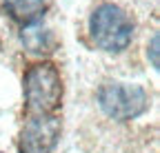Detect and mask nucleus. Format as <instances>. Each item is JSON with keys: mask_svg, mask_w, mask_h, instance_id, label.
I'll return each instance as SVG.
<instances>
[{"mask_svg": "<svg viewBox=\"0 0 160 153\" xmlns=\"http://www.w3.org/2000/svg\"><path fill=\"white\" fill-rule=\"evenodd\" d=\"M5 7L13 20L27 27L40 20V16L47 7V0H5Z\"/></svg>", "mask_w": 160, "mask_h": 153, "instance_id": "39448f33", "label": "nucleus"}, {"mask_svg": "<svg viewBox=\"0 0 160 153\" xmlns=\"http://www.w3.org/2000/svg\"><path fill=\"white\" fill-rule=\"evenodd\" d=\"M158 42H160V36L158 33H153V38H151V47H149V55H151V65H153V69H158V65H160V60H158Z\"/></svg>", "mask_w": 160, "mask_h": 153, "instance_id": "0eeeda50", "label": "nucleus"}, {"mask_svg": "<svg viewBox=\"0 0 160 153\" xmlns=\"http://www.w3.org/2000/svg\"><path fill=\"white\" fill-rule=\"evenodd\" d=\"M98 107L111 120L127 122L142 116L149 107V95L138 84L105 82L98 89Z\"/></svg>", "mask_w": 160, "mask_h": 153, "instance_id": "7ed1b4c3", "label": "nucleus"}, {"mask_svg": "<svg viewBox=\"0 0 160 153\" xmlns=\"http://www.w3.org/2000/svg\"><path fill=\"white\" fill-rule=\"evenodd\" d=\"M22 40H25V45L29 47V51H45L47 40L51 42V36H49V31L40 29L38 22H33V25H27V27L22 29Z\"/></svg>", "mask_w": 160, "mask_h": 153, "instance_id": "423d86ee", "label": "nucleus"}, {"mask_svg": "<svg viewBox=\"0 0 160 153\" xmlns=\"http://www.w3.org/2000/svg\"><path fill=\"white\" fill-rule=\"evenodd\" d=\"M89 33L96 47L109 53L125 51L133 38V20L131 16L113 2L98 5L89 18Z\"/></svg>", "mask_w": 160, "mask_h": 153, "instance_id": "f257e3e1", "label": "nucleus"}, {"mask_svg": "<svg viewBox=\"0 0 160 153\" xmlns=\"http://www.w3.org/2000/svg\"><path fill=\"white\" fill-rule=\"evenodd\" d=\"M62 80L53 65H33L25 73V102L29 116H51L60 107Z\"/></svg>", "mask_w": 160, "mask_h": 153, "instance_id": "f03ea898", "label": "nucleus"}, {"mask_svg": "<svg viewBox=\"0 0 160 153\" xmlns=\"http://www.w3.org/2000/svg\"><path fill=\"white\" fill-rule=\"evenodd\" d=\"M60 136L58 116H29L20 133V151L22 153H51Z\"/></svg>", "mask_w": 160, "mask_h": 153, "instance_id": "20e7f679", "label": "nucleus"}]
</instances>
